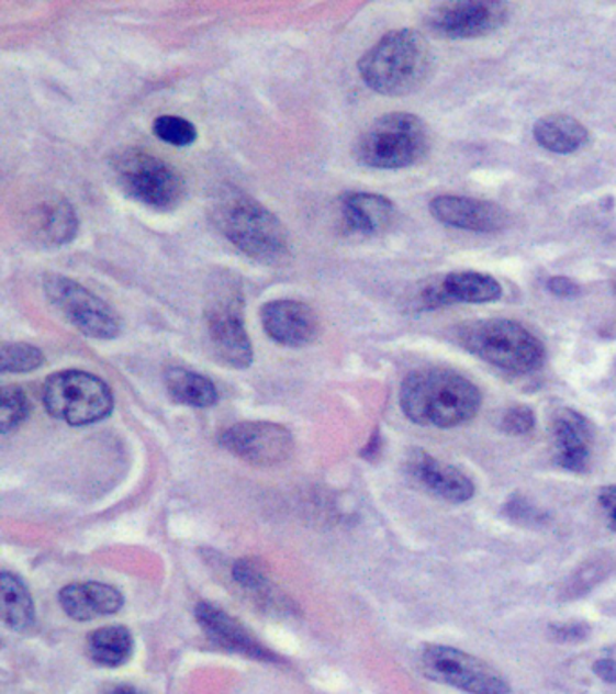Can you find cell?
Returning a JSON list of instances; mask_svg holds the SVG:
<instances>
[{
  "label": "cell",
  "instance_id": "1",
  "mask_svg": "<svg viewBox=\"0 0 616 694\" xmlns=\"http://www.w3.org/2000/svg\"><path fill=\"white\" fill-rule=\"evenodd\" d=\"M481 391L474 382L447 368H423L408 374L400 389V405L411 422L452 429L475 418Z\"/></svg>",
  "mask_w": 616,
  "mask_h": 694
},
{
  "label": "cell",
  "instance_id": "2",
  "mask_svg": "<svg viewBox=\"0 0 616 694\" xmlns=\"http://www.w3.org/2000/svg\"><path fill=\"white\" fill-rule=\"evenodd\" d=\"M212 220L237 250L257 262L282 265L290 259V232L273 212L251 195L226 190L214 203Z\"/></svg>",
  "mask_w": 616,
  "mask_h": 694
},
{
  "label": "cell",
  "instance_id": "3",
  "mask_svg": "<svg viewBox=\"0 0 616 694\" xmlns=\"http://www.w3.org/2000/svg\"><path fill=\"white\" fill-rule=\"evenodd\" d=\"M433 49L418 31H391L358 61V71L369 89L383 97H403L416 91L433 71Z\"/></svg>",
  "mask_w": 616,
  "mask_h": 694
},
{
  "label": "cell",
  "instance_id": "4",
  "mask_svg": "<svg viewBox=\"0 0 616 694\" xmlns=\"http://www.w3.org/2000/svg\"><path fill=\"white\" fill-rule=\"evenodd\" d=\"M463 349L508 373H534L546 360L545 344L528 327L509 318H484L459 327Z\"/></svg>",
  "mask_w": 616,
  "mask_h": 694
},
{
  "label": "cell",
  "instance_id": "5",
  "mask_svg": "<svg viewBox=\"0 0 616 694\" xmlns=\"http://www.w3.org/2000/svg\"><path fill=\"white\" fill-rule=\"evenodd\" d=\"M430 147V133L422 117L389 113L363 128L355 142V156L371 169H407L419 164Z\"/></svg>",
  "mask_w": 616,
  "mask_h": 694
},
{
  "label": "cell",
  "instance_id": "6",
  "mask_svg": "<svg viewBox=\"0 0 616 694\" xmlns=\"http://www.w3.org/2000/svg\"><path fill=\"white\" fill-rule=\"evenodd\" d=\"M112 170L120 189L158 212L178 209L184 200V179L172 165L142 148H127L112 159Z\"/></svg>",
  "mask_w": 616,
  "mask_h": 694
},
{
  "label": "cell",
  "instance_id": "7",
  "mask_svg": "<svg viewBox=\"0 0 616 694\" xmlns=\"http://www.w3.org/2000/svg\"><path fill=\"white\" fill-rule=\"evenodd\" d=\"M42 399L47 413L69 425L97 424L108 418L114 405L108 383L83 371L52 374Z\"/></svg>",
  "mask_w": 616,
  "mask_h": 694
},
{
  "label": "cell",
  "instance_id": "8",
  "mask_svg": "<svg viewBox=\"0 0 616 694\" xmlns=\"http://www.w3.org/2000/svg\"><path fill=\"white\" fill-rule=\"evenodd\" d=\"M419 665L428 679L469 694H508L503 674L474 654L439 643H428L419 657Z\"/></svg>",
  "mask_w": 616,
  "mask_h": 694
},
{
  "label": "cell",
  "instance_id": "9",
  "mask_svg": "<svg viewBox=\"0 0 616 694\" xmlns=\"http://www.w3.org/2000/svg\"><path fill=\"white\" fill-rule=\"evenodd\" d=\"M44 293L55 310L87 337L109 340L122 333L120 315L80 282L52 273L44 279Z\"/></svg>",
  "mask_w": 616,
  "mask_h": 694
},
{
  "label": "cell",
  "instance_id": "10",
  "mask_svg": "<svg viewBox=\"0 0 616 694\" xmlns=\"http://www.w3.org/2000/svg\"><path fill=\"white\" fill-rule=\"evenodd\" d=\"M509 16L508 4L495 0H453L434 5L427 26L436 35L452 41L481 38L500 30Z\"/></svg>",
  "mask_w": 616,
  "mask_h": 694
},
{
  "label": "cell",
  "instance_id": "11",
  "mask_svg": "<svg viewBox=\"0 0 616 694\" xmlns=\"http://www.w3.org/2000/svg\"><path fill=\"white\" fill-rule=\"evenodd\" d=\"M206 329L215 357L228 368L245 369L254 360L250 337L246 332L240 299L235 291L215 296L206 310Z\"/></svg>",
  "mask_w": 616,
  "mask_h": 694
},
{
  "label": "cell",
  "instance_id": "12",
  "mask_svg": "<svg viewBox=\"0 0 616 694\" xmlns=\"http://www.w3.org/2000/svg\"><path fill=\"white\" fill-rule=\"evenodd\" d=\"M221 445L248 463L277 464L290 458L293 438L282 425L243 422L224 430Z\"/></svg>",
  "mask_w": 616,
  "mask_h": 694
},
{
  "label": "cell",
  "instance_id": "13",
  "mask_svg": "<svg viewBox=\"0 0 616 694\" xmlns=\"http://www.w3.org/2000/svg\"><path fill=\"white\" fill-rule=\"evenodd\" d=\"M551 449L562 469L584 474L595 449V427L575 408L560 407L550 424Z\"/></svg>",
  "mask_w": 616,
  "mask_h": 694
},
{
  "label": "cell",
  "instance_id": "14",
  "mask_svg": "<svg viewBox=\"0 0 616 694\" xmlns=\"http://www.w3.org/2000/svg\"><path fill=\"white\" fill-rule=\"evenodd\" d=\"M428 210L439 223L475 234H495L509 225V214L503 206L467 195H438Z\"/></svg>",
  "mask_w": 616,
  "mask_h": 694
},
{
  "label": "cell",
  "instance_id": "15",
  "mask_svg": "<svg viewBox=\"0 0 616 694\" xmlns=\"http://www.w3.org/2000/svg\"><path fill=\"white\" fill-rule=\"evenodd\" d=\"M260 321L268 337L282 346H307L321 333V321L315 310L301 301L279 299L266 302L260 310Z\"/></svg>",
  "mask_w": 616,
  "mask_h": 694
},
{
  "label": "cell",
  "instance_id": "16",
  "mask_svg": "<svg viewBox=\"0 0 616 694\" xmlns=\"http://www.w3.org/2000/svg\"><path fill=\"white\" fill-rule=\"evenodd\" d=\"M407 470L428 494L448 503H467L475 494L474 481L453 464L439 461L425 450L414 449L407 458Z\"/></svg>",
  "mask_w": 616,
  "mask_h": 694
},
{
  "label": "cell",
  "instance_id": "17",
  "mask_svg": "<svg viewBox=\"0 0 616 694\" xmlns=\"http://www.w3.org/2000/svg\"><path fill=\"white\" fill-rule=\"evenodd\" d=\"M27 234L36 245L60 248L77 237V210L60 195H49L30 210Z\"/></svg>",
  "mask_w": 616,
  "mask_h": 694
},
{
  "label": "cell",
  "instance_id": "18",
  "mask_svg": "<svg viewBox=\"0 0 616 694\" xmlns=\"http://www.w3.org/2000/svg\"><path fill=\"white\" fill-rule=\"evenodd\" d=\"M340 223L347 234L372 235L389 231L396 220V206L389 198L371 192H347L338 201Z\"/></svg>",
  "mask_w": 616,
  "mask_h": 694
},
{
  "label": "cell",
  "instance_id": "19",
  "mask_svg": "<svg viewBox=\"0 0 616 694\" xmlns=\"http://www.w3.org/2000/svg\"><path fill=\"white\" fill-rule=\"evenodd\" d=\"M195 617L204 634L221 648L248 654L251 659L276 660L268 649L262 648L234 617H229L228 613H224L220 607L206 603L199 604Z\"/></svg>",
  "mask_w": 616,
  "mask_h": 694
},
{
  "label": "cell",
  "instance_id": "20",
  "mask_svg": "<svg viewBox=\"0 0 616 694\" xmlns=\"http://www.w3.org/2000/svg\"><path fill=\"white\" fill-rule=\"evenodd\" d=\"M64 612L75 620H92L120 612L123 606L122 593L116 587L102 582L71 584L60 592Z\"/></svg>",
  "mask_w": 616,
  "mask_h": 694
},
{
  "label": "cell",
  "instance_id": "21",
  "mask_svg": "<svg viewBox=\"0 0 616 694\" xmlns=\"http://www.w3.org/2000/svg\"><path fill=\"white\" fill-rule=\"evenodd\" d=\"M534 138L553 154H573L590 142V131L570 114H548L535 122Z\"/></svg>",
  "mask_w": 616,
  "mask_h": 694
},
{
  "label": "cell",
  "instance_id": "22",
  "mask_svg": "<svg viewBox=\"0 0 616 694\" xmlns=\"http://www.w3.org/2000/svg\"><path fill=\"white\" fill-rule=\"evenodd\" d=\"M439 282H441V290L447 296L448 304L452 302L486 304V302L500 301L503 295L500 281L481 271H452Z\"/></svg>",
  "mask_w": 616,
  "mask_h": 694
},
{
  "label": "cell",
  "instance_id": "23",
  "mask_svg": "<svg viewBox=\"0 0 616 694\" xmlns=\"http://www.w3.org/2000/svg\"><path fill=\"white\" fill-rule=\"evenodd\" d=\"M165 385L173 402L190 407H212L220 399L212 380L189 369H168Z\"/></svg>",
  "mask_w": 616,
  "mask_h": 694
},
{
  "label": "cell",
  "instance_id": "24",
  "mask_svg": "<svg viewBox=\"0 0 616 694\" xmlns=\"http://www.w3.org/2000/svg\"><path fill=\"white\" fill-rule=\"evenodd\" d=\"M0 592L5 626L15 631H27L35 624V607L27 587L21 579L4 572L0 578Z\"/></svg>",
  "mask_w": 616,
  "mask_h": 694
},
{
  "label": "cell",
  "instance_id": "25",
  "mask_svg": "<svg viewBox=\"0 0 616 694\" xmlns=\"http://www.w3.org/2000/svg\"><path fill=\"white\" fill-rule=\"evenodd\" d=\"M133 653V637L122 626L97 629L89 637V654L100 665L117 668L125 664Z\"/></svg>",
  "mask_w": 616,
  "mask_h": 694
},
{
  "label": "cell",
  "instance_id": "26",
  "mask_svg": "<svg viewBox=\"0 0 616 694\" xmlns=\"http://www.w3.org/2000/svg\"><path fill=\"white\" fill-rule=\"evenodd\" d=\"M44 355L30 344H2L0 347V368L2 373H30L41 368Z\"/></svg>",
  "mask_w": 616,
  "mask_h": 694
},
{
  "label": "cell",
  "instance_id": "27",
  "mask_svg": "<svg viewBox=\"0 0 616 694\" xmlns=\"http://www.w3.org/2000/svg\"><path fill=\"white\" fill-rule=\"evenodd\" d=\"M612 568L613 562L606 559V557H598V559H593V561L582 564V567L571 575L570 581L565 582L562 595H564L565 598L581 597L584 593L590 592L591 587H595L598 582L604 581V579L609 575V572H612Z\"/></svg>",
  "mask_w": 616,
  "mask_h": 694
},
{
  "label": "cell",
  "instance_id": "28",
  "mask_svg": "<svg viewBox=\"0 0 616 694\" xmlns=\"http://www.w3.org/2000/svg\"><path fill=\"white\" fill-rule=\"evenodd\" d=\"M153 133L156 138L172 147H190L198 139V128L194 123L173 114L158 116L153 123Z\"/></svg>",
  "mask_w": 616,
  "mask_h": 694
},
{
  "label": "cell",
  "instance_id": "29",
  "mask_svg": "<svg viewBox=\"0 0 616 694\" xmlns=\"http://www.w3.org/2000/svg\"><path fill=\"white\" fill-rule=\"evenodd\" d=\"M30 413V400L26 393L16 385L2 389V404H0V430L10 433L16 425L22 424Z\"/></svg>",
  "mask_w": 616,
  "mask_h": 694
},
{
  "label": "cell",
  "instance_id": "30",
  "mask_svg": "<svg viewBox=\"0 0 616 694\" xmlns=\"http://www.w3.org/2000/svg\"><path fill=\"white\" fill-rule=\"evenodd\" d=\"M535 413L528 405L517 404L506 408L501 419V427L504 433L514 436H525L535 429Z\"/></svg>",
  "mask_w": 616,
  "mask_h": 694
},
{
  "label": "cell",
  "instance_id": "31",
  "mask_svg": "<svg viewBox=\"0 0 616 694\" xmlns=\"http://www.w3.org/2000/svg\"><path fill=\"white\" fill-rule=\"evenodd\" d=\"M234 578L245 590H251V592H266L268 590V578L262 572V567L259 562L250 561V559L235 562Z\"/></svg>",
  "mask_w": 616,
  "mask_h": 694
},
{
  "label": "cell",
  "instance_id": "32",
  "mask_svg": "<svg viewBox=\"0 0 616 694\" xmlns=\"http://www.w3.org/2000/svg\"><path fill=\"white\" fill-rule=\"evenodd\" d=\"M504 512L508 514L512 519L519 520V523H526V525H540L542 519H545V514L537 508V506L530 505L525 497H520V495H515L509 500V503H506L504 506Z\"/></svg>",
  "mask_w": 616,
  "mask_h": 694
},
{
  "label": "cell",
  "instance_id": "33",
  "mask_svg": "<svg viewBox=\"0 0 616 694\" xmlns=\"http://www.w3.org/2000/svg\"><path fill=\"white\" fill-rule=\"evenodd\" d=\"M546 288L551 295L560 296V299H573V296L581 295L582 291L573 279L564 276L551 277L546 282Z\"/></svg>",
  "mask_w": 616,
  "mask_h": 694
},
{
  "label": "cell",
  "instance_id": "34",
  "mask_svg": "<svg viewBox=\"0 0 616 694\" xmlns=\"http://www.w3.org/2000/svg\"><path fill=\"white\" fill-rule=\"evenodd\" d=\"M551 634L557 640L562 642H576V640H584L590 634V628L586 624L573 623V624H560V626H553Z\"/></svg>",
  "mask_w": 616,
  "mask_h": 694
},
{
  "label": "cell",
  "instance_id": "35",
  "mask_svg": "<svg viewBox=\"0 0 616 694\" xmlns=\"http://www.w3.org/2000/svg\"><path fill=\"white\" fill-rule=\"evenodd\" d=\"M598 503L606 514L607 525L616 531V485L604 486L598 494Z\"/></svg>",
  "mask_w": 616,
  "mask_h": 694
},
{
  "label": "cell",
  "instance_id": "36",
  "mask_svg": "<svg viewBox=\"0 0 616 694\" xmlns=\"http://www.w3.org/2000/svg\"><path fill=\"white\" fill-rule=\"evenodd\" d=\"M596 676H601L604 682L615 684L616 682V662L613 659H602L595 662Z\"/></svg>",
  "mask_w": 616,
  "mask_h": 694
},
{
  "label": "cell",
  "instance_id": "37",
  "mask_svg": "<svg viewBox=\"0 0 616 694\" xmlns=\"http://www.w3.org/2000/svg\"><path fill=\"white\" fill-rule=\"evenodd\" d=\"M111 694H138L133 687H128V685H122V687H116V690L112 691Z\"/></svg>",
  "mask_w": 616,
  "mask_h": 694
},
{
  "label": "cell",
  "instance_id": "38",
  "mask_svg": "<svg viewBox=\"0 0 616 694\" xmlns=\"http://www.w3.org/2000/svg\"><path fill=\"white\" fill-rule=\"evenodd\" d=\"M613 293H615L616 296V273L615 277H613Z\"/></svg>",
  "mask_w": 616,
  "mask_h": 694
}]
</instances>
